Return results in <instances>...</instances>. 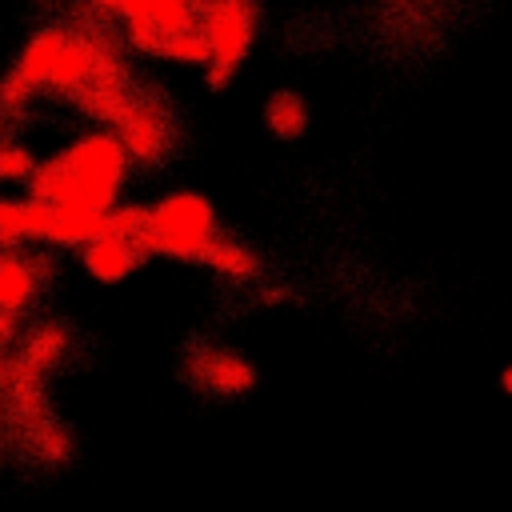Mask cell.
Wrapping results in <instances>:
<instances>
[{
    "label": "cell",
    "instance_id": "cell-7",
    "mask_svg": "<svg viewBox=\"0 0 512 512\" xmlns=\"http://www.w3.org/2000/svg\"><path fill=\"white\" fill-rule=\"evenodd\" d=\"M40 280H44V264L32 252H20V244L4 248L0 252V312L20 316L36 300Z\"/></svg>",
    "mask_w": 512,
    "mask_h": 512
},
{
    "label": "cell",
    "instance_id": "cell-14",
    "mask_svg": "<svg viewBox=\"0 0 512 512\" xmlns=\"http://www.w3.org/2000/svg\"><path fill=\"white\" fill-rule=\"evenodd\" d=\"M268 124L276 128V132H296L300 124H304V108L292 100V96H280V100H272L268 104Z\"/></svg>",
    "mask_w": 512,
    "mask_h": 512
},
{
    "label": "cell",
    "instance_id": "cell-12",
    "mask_svg": "<svg viewBox=\"0 0 512 512\" xmlns=\"http://www.w3.org/2000/svg\"><path fill=\"white\" fill-rule=\"evenodd\" d=\"M36 156L24 148V144H12V140H0V184H28V176L36 172Z\"/></svg>",
    "mask_w": 512,
    "mask_h": 512
},
{
    "label": "cell",
    "instance_id": "cell-10",
    "mask_svg": "<svg viewBox=\"0 0 512 512\" xmlns=\"http://www.w3.org/2000/svg\"><path fill=\"white\" fill-rule=\"evenodd\" d=\"M196 380L216 392V396H236L244 388H252L256 372L248 360H240L236 352H224V348H212V352H200L196 356Z\"/></svg>",
    "mask_w": 512,
    "mask_h": 512
},
{
    "label": "cell",
    "instance_id": "cell-11",
    "mask_svg": "<svg viewBox=\"0 0 512 512\" xmlns=\"http://www.w3.org/2000/svg\"><path fill=\"white\" fill-rule=\"evenodd\" d=\"M200 264H208V268H216V272H224V276H232V280H252V276L260 272V260H256L244 244L220 240V236L208 244V252H204Z\"/></svg>",
    "mask_w": 512,
    "mask_h": 512
},
{
    "label": "cell",
    "instance_id": "cell-16",
    "mask_svg": "<svg viewBox=\"0 0 512 512\" xmlns=\"http://www.w3.org/2000/svg\"><path fill=\"white\" fill-rule=\"evenodd\" d=\"M500 384H504V392H512V368H504V376H500Z\"/></svg>",
    "mask_w": 512,
    "mask_h": 512
},
{
    "label": "cell",
    "instance_id": "cell-13",
    "mask_svg": "<svg viewBox=\"0 0 512 512\" xmlns=\"http://www.w3.org/2000/svg\"><path fill=\"white\" fill-rule=\"evenodd\" d=\"M164 56H168V60H180V64H208V48H204L200 28L176 32V36L164 44Z\"/></svg>",
    "mask_w": 512,
    "mask_h": 512
},
{
    "label": "cell",
    "instance_id": "cell-2",
    "mask_svg": "<svg viewBox=\"0 0 512 512\" xmlns=\"http://www.w3.org/2000/svg\"><path fill=\"white\" fill-rule=\"evenodd\" d=\"M216 236V212L200 192H168L164 200L148 204L136 248L144 256H176L200 264Z\"/></svg>",
    "mask_w": 512,
    "mask_h": 512
},
{
    "label": "cell",
    "instance_id": "cell-5",
    "mask_svg": "<svg viewBox=\"0 0 512 512\" xmlns=\"http://www.w3.org/2000/svg\"><path fill=\"white\" fill-rule=\"evenodd\" d=\"M108 128L120 136L128 160H136V164H164V156L172 152V120H168L164 104H156L140 92L128 96V104L120 108V116Z\"/></svg>",
    "mask_w": 512,
    "mask_h": 512
},
{
    "label": "cell",
    "instance_id": "cell-6",
    "mask_svg": "<svg viewBox=\"0 0 512 512\" xmlns=\"http://www.w3.org/2000/svg\"><path fill=\"white\" fill-rule=\"evenodd\" d=\"M80 260H84V268H88L92 280L116 284V280H124V276L136 272V264L144 260V252L136 248V240H128V236L104 228L100 236H92V240L80 248Z\"/></svg>",
    "mask_w": 512,
    "mask_h": 512
},
{
    "label": "cell",
    "instance_id": "cell-1",
    "mask_svg": "<svg viewBox=\"0 0 512 512\" xmlns=\"http://www.w3.org/2000/svg\"><path fill=\"white\" fill-rule=\"evenodd\" d=\"M128 152L112 128L76 136L56 156L40 160L28 176V192L44 204H88L108 212L128 180Z\"/></svg>",
    "mask_w": 512,
    "mask_h": 512
},
{
    "label": "cell",
    "instance_id": "cell-15",
    "mask_svg": "<svg viewBox=\"0 0 512 512\" xmlns=\"http://www.w3.org/2000/svg\"><path fill=\"white\" fill-rule=\"evenodd\" d=\"M12 332H16V316H8V312H0V348L12 340Z\"/></svg>",
    "mask_w": 512,
    "mask_h": 512
},
{
    "label": "cell",
    "instance_id": "cell-4",
    "mask_svg": "<svg viewBox=\"0 0 512 512\" xmlns=\"http://www.w3.org/2000/svg\"><path fill=\"white\" fill-rule=\"evenodd\" d=\"M200 4L204 0H120L116 16L124 28V40L148 56H164V44L184 32L196 28L200 20Z\"/></svg>",
    "mask_w": 512,
    "mask_h": 512
},
{
    "label": "cell",
    "instance_id": "cell-3",
    "mask_svg": "<svg viewBox=\"0 0 512 512\" xmlns=\"http://www.w3.org/2000/svg\"><path fill=\"white\" fill-rule=\"evenodd\" d=\"M196 28H200L204 48H208L212 84H224L228 72L252 48V36H256V4L252 0H204Z\"/></svg>",
    "mask_w": 512,
    "mask_h": 512
},
{
    "label": "cell",
    "instance_id": "cell-8",
    "mask_svg": "<svg viewBox=\"0 0 512 512\" xmlns=\"http://www.w3.org/2000/svg\"><path fill=\"white\" fill-rule=\"evenodd\" d=\"M104 228L108 224H104V212L100 208H88V204H52L48 228H44V244H52V248H84Z\"/></svg>",
    "mask_w": 512,
    "mask_h": 512
},
{
    "label": "cell",
    "instance_id": "cell-9",
    "mask_svg": "<svg viewBox=\"0 0 512 512\" xmlns=\"http://www.w3.org/2000/svg\"><path fill=\"white\" fill-rule=\"evenodd\" d=\"M48 212H52V204L36 200L32 192L20 196V200H16V196H0V248L28 244V240H44Z\"/></svg>",
    "mask_w": 512,
    "mask_h": 512
}]
</instances>
